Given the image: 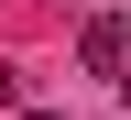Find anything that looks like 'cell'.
<instances>
[{"instance_id": "obj_2", "label": "cell", "mask_w": 131, "mask_h": 120, "mask_svg": "<svg viewBox=\"0 0 131 120\" xmlns=\"http://www.w3.org/2000/svg\"><path fill=\"white\" fill-rule=\"evenodd\" d=\"M0 109H22V66H0Z\"/></svg>"}, {"instance_id": "obj_3", "label": "cell", "mask_w": 131, "mask_h": 120, "mask_svg": "<svg viewBox=\"0 0 131 120\" xmlns=\"http://www.w3.org/2000/svg\"><path fill=\"white\" fill-rule=\"evenodd\" d=\"M11 120H66V109H44V98H22V109H11Z\"/></svg>"}, {"instance_id": "obj_1", "label": "cell", "mask_w": 131, "mask_h": 120, "mask_svg": "<svg viewBox=\"0 0 131 120\" xmlns=\"http://www.w3.org/2000/svg\"><path fill=\"white\" fill-rule=\"evenodd\" d=\"M77 66H88V77H120V66H131V22H109V11H98V22L77 33Z\"/></svg>"}]
</instances>
